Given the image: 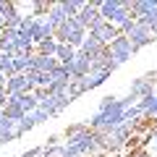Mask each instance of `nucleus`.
<instances>
[{
    "instance_id": "obj_20",
    "label": "nucleus",
    "mask_w": 157,
    "mask_h": 157,
    "mask_svg": "<svg viewBox=\"0 0 157 157\" xmlns=\"http://www.w3.org/2000/svg\"><path fill=\"white\" fill-rule=\"evenodd\" d=\"M139 21H141V24H147V26H149L152 32L157 34V0H155V3H152V8H149V11H147L144 16L139 18Z\"/></svg>"
},
{
    "instance_id": "obj_27",
    "label": "nucleus",
    "mask_w": 157,
    "mask_h": 157,
    "mask_svg": "<svg viewBox=\"0 0 157 157\" xmlns=\"http://www.w3.org/2000/svg\"><path fill=\"white\" fill-rule=\"evenodd\" d=\"M8 84V76H6V71H0V86H6Z\"/></svg>"
},
{
    "instance_id": "obj_13",
    "label": "nucleus",
    "mask_w": 157,
    "mask_h": 157,
    "mask_svg": "<svg viewBox=\"0 0 157 157\" xmlns=\"http://www.w3.org/2000/svg\"><path fill=\"white\" fill-rule=\"evenodd\" d=\"M105 50H107V47L102 45V42H97L94 37H86V39H84V45H81V52H84V55H89L92 60H97V58H100Z\"/></svg>"
},
{
    "instance_id": "obj_5",
    "label": "nucleus",
    "mask_w": 157,
    "mask_h": 157,
    "mask_svg": "<svg viewBox=\"0 0 157 157\" xmlns=\"http://www.w3.org/2000/svg\"><path fill=\"white\" fill-rule=\"evenodd\" d=\"M131 131H134V123H123V126H118V128L107 131V134H100L102 149H118V147H123L131 139Z\"/></svg>"
},
{
    "instance_id": "obj_2",
    "label": "nucleus",
    "mask_w": 157,
    "mask_h": 157,
    "mask_svg": "<svg viewBox=\"0 0 157 157\" xmlns=\"http://www.w3.org/2000/svg\"><path fill=\"white\" fill-rule=\"evenodd\" d=\"M100 13L105 21H110L113 26L123 29L128 21H134V16H131V3L128 0H102L100 6Z\"/></svg>"
},
{
    "instance_id": "obj_18",
    "label": "nucleus",
    "mask_w": 157,
    "mask_h": 157,
    "mask_svg": "<svg viewBox=\"0 0 157 157\" xmlns=\"http://www.w3.org/2000/svg\"><path fill=\"white\" fill-rule=\"evenodd\" d=\"M58 47H60V42H58L55 37H52V39H45V42H39V45H37V55H45V58H55Z\"/></svg>"
},
{
    "instance_id": "obj_16",
    "label": "nucleus",
    "mask_w": 157,
    "mask_h": 157,
    "mask_svg": "<svg viewBox=\"0 0 157 157\" xmlns=\"http://www.w3.org/2000/svg\"><path fill=\"white\" fill-rule=\"evenodd\" d=\"M3 113H6V118H8V121H13V123H18L21 118H26L24 107L18 105V102H13V100H8V105L3 107Z\"/></svg>"
},
{
    "instance_id": "obj_23",
    "label": "nucleus",
    "mask_w": 157,
    "mask_h": 157,
    "mask_svg": "<svg viewBox=\"0 0 157 157\" xmlns=\"http://www.w3.org/2000/svg\"><path fill=\"white\" fill-rule=\"evenodd\" d=\"M84 92H86V89H84V84H81V81H73V84L68 86V94H71L73 100H76V97H81Z\"/></svg>"
},
{
    "instance_id": "obj_4",
    "label": "nucleus",
    "mask_w": 157,
    "mask_h": 157,
    "mask_svg": "<svg viewBox=\"0 0 157 157\" xmlns=\"http://www.w3.org/2000/svg\"><path fill=\"white\" fill-rule=\"evenodd\" d=\"M134 52H136V50L131 47V42H128V37H126V34H118L110 45H107V55H110L113 60L118 63V66L128 63L131 58H134Z\"/></svg>"
},
{
    "instance_id": "obj_11",
    "label": "nucleus",
    "mask_w": 157,
    "mask_h": 157,
    "mask_svg": "<svg viewBox=\"0 0 157 157\" xmlns=\"http://www.w3.org/2000/svg\"><path fill=\"white\" fill-rule=\"evenodd\" d=\"M6 92H8V97H13V94H26V92H34V86H32V81H29L26 73H16V76L8 78Z\"/></svg>"
},
{
    "instance_id": "obj_10",
    "label": "nucleus",
    "mask_w": 157,
    "mask_h": 157,
    "mask_svg": "<svg viewBox=\"0 0 157 157\" xmlns=\"http://www.w3.org/2000/svg\"><path fill=\"white\" fill-rule=\"evenodd\" d=\"M118 34H121V29H118V26H113L110 21H102V24H97V26L89 32V37H94L97 42H102V45L107 47V45L113 42V39L118 37Z\"/></svg>"
},
{
    "instance_id": "obj_29",
    "label": "nucleus",
    "mask_w": 157,
    "mask_h": 157,
    "mask_svg": "<svg viewBox=\"0 0 157 157\" xmlns=\"http://www.w3.org/2000/svg\"><path fill=\"white\" fill-rule=\"evenodd\" d=\"M152 128H155V131H157V118H155V121H152Z\"/></svg>"
},
{
    "instance_id": "obj_26",
    "label": "nucleus",
    "mask_w": 157,
    "mask_h": 157,
    "mask_svg": "<svg viewBox=\"0 0 157 157\" xmlns=\"http://www.w3.org/2000/svg\"><path fill=\"white\" fill-rule=\"evenodd\" d=\"M42 155H45V147H34V149L21 152V157H42Z\"/></svg>"
},
{
    "instance_id": "obj_25",
    "label": "nucleus",
    "mask_w": 157,
    "mask_h": 157,
    "mask_svg": "<svg viewBox=\"0 0 157 157\" xmlns=\"http://www.w3.org/2000/svg\"><path fill=\"white\" fill-rule=\"evenodd\" d=\"M115 100H118V97H113V94H105V97H100V105H97V110H105V107H110Z\"/></svg>"
},
{
    "instance_id": "obj_22",
    "label": "nucleus",
    "mask_w": 157,
    "mask_h": 157,
    "mask_svg": "<svg viewBox=\"0 0 157 157\" xmlns=\"http://www.w3.org/2000/svg\"><path fill=\"white\" fill-rule=\"evenodd\" d=\"M32 118H34V123H47V121H50V113H47V110H42V107H37V110H34L32 113Z\"/></svg>"
},
{
    "instance_id": "obj_7",
    "label": "nucleus",
    "mask_w": 157,
    "mask_h": 157,
    "mask_svg": "<svg viewBox=\"0 0 157 157\" xmlns=\"http://www.w3.org/2000/svg\"><path fill=\"white\" fill-rule=\"evenodd\" d=\"M100 6H102V0H89L84 6V11L78 13V18L76 21L81 24V26L86 29V32H92V29L97 26V24H102L105 18H102V13H100Z\"/></svg>"
},
{
    "instance_id": "obj_8",
    "label": "nucleus",
    "mask_w": 157,
    "mask_h": 157,
    "mask_svg": "<svg viewBox=\"0 0 157 157\" xmlns=\"http://www.w3.org/2000/svg\"><path fill=\"white\" fill-rule=\"evenodd\" d=\"M126 37H128V42H131V47H134V50H141L144 45L155 42V39H157V34L152 32V29L147 26V24L136 21V24H134V29H131V32L126 34Z\"/></svg>"
},
{
    "instance_id": "obj_1",
    "label": "nucleus",
    "mask_w": 157,
    "mask_h": 157,
    "mask_svg": "<svg viewBox=\"0 0 157 157\" xmlns=\"http://www.w3.org/2000/svg\"><path fill=\"white\" fill-rule=\"evenodd\" d=\"M134 105H136V100L131 94H126V97H121V100H115L110 107H105V110H94L86 123H89V128L97 131V134H107V131H113V128H118V126L126 123V110L134 107Z\"/></svg>"
},
{
    "instance_id": "obj_24",
    "label": "nucleus",
    "mask_w": 157,
    "mask_h": 157,
    "mask_svg": "<svg viewBox=\"0 0 157 157\" xmlns=\"http://www.w3.org/2000/svg\"><path fill=\"white\" fill-rule=\"evenodd\" d=\"M86 128H89V123H73V126H68V128H66V136L81 134V131H86Z\"/></svg>"
},
{
    "instance_id": "obj_21",
    "label": "nucleus",
    "mask_w": 157,
    "mask_h": 157,
    "mask_svg": "<svg viewBox=\"0 0 157 157\" xmlns=\"http://www.w3.org/2000/svg\"><path fill=\"white\" fill-rule=\"evenodd\" d=\"M34 126H37V123H34V118H32V113H29L26 118H21V121H18V123H16V128H18V134L24 136V134H26V131H32Z\"/></svg>"
},
{
    "instance_id": "obj_30",
    "label": "nucleus",
    "mask_w": 157,
    "mask_h": 157,
    "mask_svg": "<svg viewBox=\"0 0 157 157\" xmlns=\"http://www.w3.org/2000/svg\"><path fill=\"white\" fill-rule=\"evenodd\" d=\"M139 157H149V155H147V152H141V155H139Z\"/></svg>"
},
{
    "instance_id": "obj_6",
    "label": "nucleus",
    "mask_w": 157,
    "mask_h": 157,
    "mask_svg": "<svg viewBox=\"0 0 157 157\" xmlns=\"http://www.w3.org/2000/svg\"><path fill=\"white\" fill-rule=\"evenodd\" d=\"M155 92H157V73H147V76L131 81V86H128V94L134 97L136 102L144 100V97H149V94H155Z\"/></svg>"
},
{
    "instance_id": "obj_15",
    "label": "nucleus",
    "mask_w": 157,
    "mask_h": 157,
    "mask_svg": "<svg viewBox=\"0 0 157 157\" xmlns=\"http://www.w3.org/2000/svg\"><path fill=\"white\" fill-rule=\"evenodd\" d=\"M76 47H71V45H60L58 47V52H55V58H58V63L60 66H71L73 60H76Z\"/></svg>"
},
{
    "instance_id": "obj_12",
    "label": "nucleus",
    "mask_w": 157,
    "mask_h": 157,
    "mask_svg": "<svg viewBox=\"0 0 157 157\" xmlns=\"http://www.w3.org/2000/svg\"><path fill=\"white\" fill-rule=\"evenodd\" d=\"M47 21L52 24V26H63V24L68 21L66 16V8H63V3H50V8H47Z\"/></svg>"
},
{
    "instance_id": "obj_17",
    "label": "nucleus",
    "mask_w": 157,
    "mask_h": 157,
    "mask_svg": "<svg viewBox=\"0 0 157 157\" xmlns=\"http://www.w3.org/2000/svg\"><path fill=\"white\" fill-rule=\"evenodd\" d=\"M107 78H110L107 73H89L86 78H78V81L84 84V89H86V92H92V89H97V86H102Z\"/></svg>"
},
{
    "instance_id": "obj_28",
    "label": "nucleus",
    "mask_w": 157,
    "mask_h": 157,
    "mask_svg": "<svg viewBox=\"0 0 157 157\" xmlns=\"http://www.w3.org/2000/svg\"><path fill=\"white\" fill-rule=\"evenodd\" d=\"M6 11H8V3H6V0H0V13L6 16Z\"/></svg>"
},
{
    "instance_id": "obj_3",
    "label": "nucleus",
    "mask_w": 157,
    "mask_h": 157,
    "mask_svg": "<svg viewBox=\"0 0 157 157\" xmlns=\"http://www.w3.org/2000/svg\"><path fill=\"white\" fill-rule=\"evenodd\" d=\"M86 37H89V32H86L76 18H68L63 26L55 29V39L58 42H60V45H71V47H76V50H81V45H84Z\"/></svg>"
},
{
    "instance_id": "obj_9",
    "label": "nucleus",
    "mask_w": 157,
    "mask_h": 157,
    "mask_svg": "<svg viewBox=\"0 0 157 157\" xmlns=\"http://www.w3.org/2000/svg\"><path fill=\"white\" fill-rule=\"evenodd\" d=\"M68 71H71L73 81H78V78H86V76L92 73V58L84 55V52L78 50V52H76V60L68 66Z\"/></svg>"
},
{
    "instance_id": "obj_14",
    "label": "nucleus",
    "mask_w": 157,
    "mask_h": 157,
    "mask_svg": "<svg viewBox=\"0 0 157 157\" xmlns=\"http://www.w3.org/2000/svg\"><path fill=\"white\" fill-rule=\"evenodd\" d=\"M50 78H52L50 84H58V86H66V89H68V86L73 84V76H71V71H68V66H58L55 71L50 73Z\"/></svg>"
},
{
    "instance_id": "obj_19",
    "label": "nucleus",
    "mask_w": 157,
    "mask_h": 157,
    "mask_svg": "<svg viewBox=\"0 0 157 157\" xmlns=\"http://www.w3.org/2000/svg\"><path fill=\"white\" fill-rule=\"evenodd\" d=\"M84 0H66V3H63V8H66V16L68 18H78V13L84 11Z\"/></svg>"
}]
</instances>
